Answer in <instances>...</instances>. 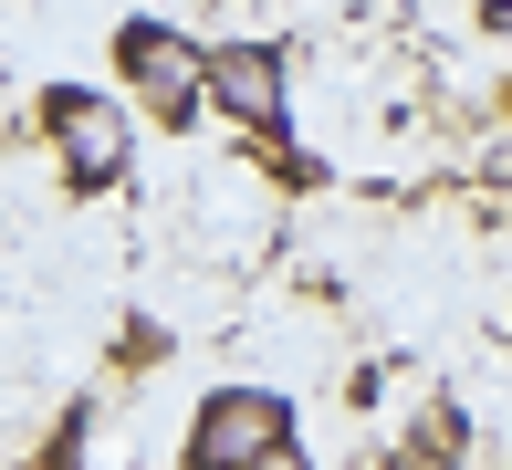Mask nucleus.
Returning a JSON list of instances; mask_svg holds the SVG:
<instances>
[{"mask_svg": "<svg viewBox=\"0 0 512 470\" xmlns=\"http://www.w3.org/2000/svg\"><path fill=\"white\" fill-rule=\"evenodd\" d=\"M272 439H293V397L283 387H209L199 408H189L178 470H251Z\"/></svg>", "mask_w": 512, "mask_h": 470, "instance_id": "7ed1b4c3", "label": "nucleus"}, {"mask_svg": "<svg viewBox=\"0 0 512 470\" xmlns=\"http://www.w3.org/2000/svg\"><path fill=\"white\" fill-rule=\"evenodd\" d=\"M105 63H115V84H126L168 136L209 115V42H189L168 11H126V21H115V42H105Z\"/></svg>", "mask_w": 512, "mask_h": 470, "instance_id": "f257e3e1", "label": "nucleus"}, {"mask_svg": "<svg viewBox=\"0 0 512 470\" xmlns=\"http://www.w3.org/2000/svg\"><path fill=\"white\" fill-rule=\"evenodd\" d=\"M42 136H53L74 199H105V188H126V168H136V126H126V105H115L105 84H53L42 94Z\"/></svg>", "mask_w": 512, "mask_h": 470, "instance_id": "f03ea898", "label": "nucleus"}, {"mask_svg": "<svg viewBox=\"0 0 512 470\" xmlns=\"http://www.w3.org/2000/svg\"><path fill=\"white\" fill-rule=\"evenodd\" d=\"M251 470H324V460L304 450V439H272V450H262V460H251Z\"/></svg>", "mask_w": 512, "mask_h": 470, "instance_id": "423d86ee", "label": "nucleus"}, {"mask_svg": "<svg viewBox=\"0 0 512 470\" xmlns=\"http://www.w3.org/2000/svg\"><path fill=\"white\" fill-rule=\"evenodd\" d=\"M209 115H230L241 136H283L293 126L283 42H209Z\"/></svg>", "mask_w": 512, "mask_h": 470, "instance_id": "20e7f679", "label": "nucleus"}, {"mask_svg": "<svg viewBox=\"0 0 512 470\" xmlns=\"http://www.w3.org/2000/svg\"><path fill=\"white\" fill-rule=\"evenodd\" d=\"M460 450H471V418L450 408V397H429V408H418V429H408V470H460Z\"/></svg>", "mask_w": 512, "mask_h": 470, "instance_id": "39448f33", "label": "nucleus"}]
</instances>
